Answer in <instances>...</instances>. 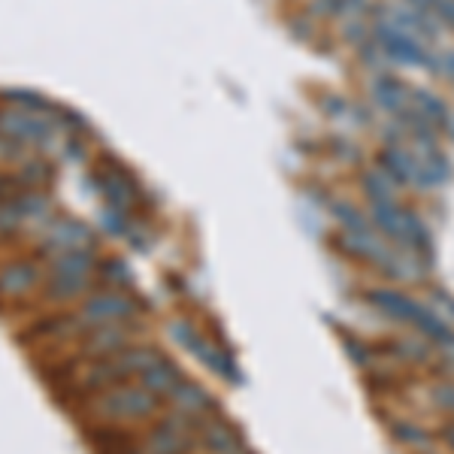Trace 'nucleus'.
<instances>
[{"instance_id": "obj_11", "label": "nucleus", "mask_w": 454, "mask_h": 454, "mask_svg": "<svg viewBox=\"0 0 454 454\" xmlns=\"http://www.w3.org/2000/svg\"><path fill=\"white\" fill-rule=\"evenodd\" d=\"M16 206H19L24 221H49V216H52L49 200L43 194H36V191H28V194L16 197Z\"/></svg>"}, {"instance_id": "obj_4", "label": "nucleus", "mask_w": 454, "mask_h": 454, "mask_svg": "<svg viewBox=\"0 0 454 454\" xmlns=\"http://www.w3.org/2000/svg\"><path fill=\"white\" fill-rule=\"evenodd\" d=\"M91 243V231L82 221L73 218H61V221H49L46 236H43V248L49 255H61V251H73V248H88Z\"/></svg>"}, {"instance_id": "obj_6", "label": "nucleus", "mask_w": 454, "mask_h": 454, "mask_svg": "<svg viewBox=\"0 0 454 454\" xmlns=\"http://www.w3.org/2000/svg\"><path fill=\"white\" fill-rule=\"evenodd\" d=\"M128 343V333L121 331V324H106V327H94V333L88 336L85 348L91 355H100V358H112L118 348H124Z\"/></svg>"}, {"instance_id": "obj_3", "label": "nucleus", "mask_w": 454, "mask_h": 454, "mask_svg": "<svg viewBox=\"0 0 454 454\" xmlns=\"http://www.w3.org/2000/svg\"><path fill=\"white\" fill-rule=\"evenodd\" d=\"M0 133L16 143H34V140H43V136L52 133V121H46L34 109L12 106V109L0 112Z\"/></svg>"}, {"instance_id": "obj_14", "label": "nucleus", "mask_w": 454, "mask_h": 454, "mask_svg": "<svg viewBox=\"0 0 454 454\" xmlns=\"http://www.w3.org/2000/svg\"><path fill=\"white\" fill-rule=\"evenodd\" d=\"M100 273H104V279L109 285H131V270L124 267L121 261H106L100 263Z\"/></svg>"}, {"instance_id": "obj_7", "label": "nucleus", "mask_w": 454, "mask_h": 454, "mask_svg": "<svg viewBox=\"0 0 454 454\" xmlns=\"http://www.w3.org/2000/svg\"><path fill=\"white\" fill-rule=\"evenodd\" d=\"M91 270H94V258L88 248L61 251L52 261V273H58V276H88L91 279Z\"/></svg>"}, {"instance_id": "obj_10", "label": "nucleus", "mask_w": 454, "mask_h": 454, "mask_svg": "<svg viewBox=\"0 0 454 454\" xmlns=\"http://www.w3.org/2000/svg\"><path fill=\"white\" fill-rule=\"evenodd\" d=\"M88 276H58L52 273L49 276V282H46V291L52 300H73V297H79L85 288H88Z\"/></svg>"}, {"instance_id": "obj_8", "label": "nucleus", "mask_w": 454, "mask_h": 454, "mask_svg": "<svg viewBox=\"0 0 454 454\" xmlns=\"http://www.w3.org/2000/svg\"><path fill=\"white\" fill-rule=\"evenodd\" d=\"M170 400L188 415V418H191V415H197V412H203V409H209L206 390L197 388V385H191V382H179V385H176V388L170 390Z\"/></svg>"}, {"instance_id": "obj_9", "label": "nucleus", "mask_w": 454, "mask_h": 454, "mask_svg": "<svg viewBox=\"0 0 454 454\" xmlns=\"http://www.w3.org/2000/svg\"><path fill=\"white\" fill-rule=\"evenodd\" d=\"M182 378H179V370L173 367V363H167V360H158L155 367H148L146 373H143V385L151 390V394H170V390L179 385Z\"/></svg>"}, {"instance_id": "obj_12", "label": "nucleus", "mask_w": 454, "mask_h": 454, "mask_svg": "<svg viewBox=\"0 0 454 454\" xmlns=\"http://www.w3.org/2000/svg\"><path fill=\"white\" fill-rule=\"evenodd\" d=\"M206 443H209V448H216L218 454H236V439L221 424H212L209 427V430H206Z\"/></svg>"}, {"instance_id": "obj_1", "label": "nucleus", "mask_w": 454, "mask_h": 454, "mask_svg": "<svg viewBox=\"0 0 454 454\" xmlns=\"http://www.w3.org/2000/svg\"><path fill=\"white\" fill-rule=\"evenodd\" d=\"M100 415H106V418H143L155 409V397H151V390L143 385H121L116 390H109L97 400L94 406Z\"/></svg>"}, {"instance_id": "obj_2", "label": "nucleus", "mask_w": 454, "mask_h": 454, "mask_svg": "<svg viewBox=\"0 0 454 454\" xmlns=\"http://www.w3.org/2000/svg\"><path fill=\"white\" fill-rule=\"evenodd\" d=\"M136 312L133 300H128L124 294L118 291H104V294H91L82 309H79V321L85 327H106V324H121L124 318H131V315Z\"/></svg>"}, {"instance_id": "obj_15", "label": "nucleus", "mask_w": 454, "mask_h": 454, "mask_svg": "<svg viewBox=\"0 0 454 454\" xmlns=\"http://www.w3.org/2000/svg\"><path fill=\"white\" fill-rule=\"evenodd\" d=\"M46 173H49V170H46L43 161H28V163H24V170H21V179L34 185V182H40Z\"/></svg>"}, {"instance_id": "obj_16", "label": "nucleus", "mask_w": 454, "mask_h": 454, "mask_svg": "<svg viewBox=\"0 0 454 454\" xmlns=\"http://www.w3.org/2000/svg\"><path fill=\"white\" fill-rule=\"evenodd\" d=\"M6 188H9V185H6L4 179H0V200H4V197H6Z\"/></svg>"}, {"instance_id": "obj_13", "label": "nucleus", "mask_w": 454, "mask_h": 454, "mask_svg": "<svg viewBox=\"0 0 454 454\" xmlns=\"http://www.w3.org/2000/svg\"><path fill=\"white\" fill-rule=\"evenodd\" d=\"M21 221L24 218H21L19 206H16V200H0V236L16 233Z\"/></svg>"}, {"instance_id": "obj_5", "label": "nucleus", "mask_w": 454, "mask_h": 454, "mask_svg": "<svg viewBox=\"0 0 454 454\" xmlns=\"http://www.w3.org/2000/svg\"><path fill=\"white\" fill-rule=\"evenodd\" d=\"M40 285V270L31 261H12L0 267V297H24Z\"/></svg>"}]
</instances>
